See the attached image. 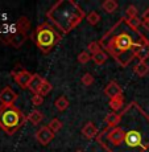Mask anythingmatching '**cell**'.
<instances>
[{"instance_id": "obj_1", "label": "cell", "mask_w": 149, "mask_h": 152, "mask_svg": "<svg viewBox=\"0 0 149 152\" xmlns=\"http://www.w3.org/2000/svg\"><path fill=\"white\" fill-rule=\"evenodd\" d=\"M25 122V116L16 106H0V128L8 135H13Z\"/></svg>"}, {"instance_id": "obj_2", "label": "cell", "mask_w": 149, "mask_h": 152, "mask_svg": "<svg viewBox=\"0 0 149 152\" xmlns=\"http://www.w3.org/2000/svg\"><path fill=\"white\" fill-rule=\"evenodd\" d=\"M34 41L45 54L52 50V48L60 41V34L54 31L50 25L42 24L34 32Z\"/></svg>"}, {"instance_id": "obj_3", "label": "cell", "mask_w": 149, "mask_h": 152, "mask_svg": "<svg viewBox=\"0 0 149 152\" xmlns=\"http://www.w3.org/2000/svg\"><path fill=\"white\" fill-rule=\"evenodd\" d=\"M112 45L118 52H128V50H131L132 48H136V52H137V49L141 46V45L136 46V44L133 42L132 37H131L129 34H127V33L118 34V36L112 40Z\"/></svg>"}, {"instance_id": "obj_4", "label": "cell", "mask_w": 149, "mask_h": 152, "mask_svg": "<svg viewBox=\"0 0 149 152\" xmlns=\"http://www.w3.org/2000/svg\"><path fill=\"white\" fill-rule=\"evenodd\" d=\"M12 75L15 78V82L19 85V87H21V89H28L29 83H31L32 78H33V74L29 73L28 70H24V69L13 70Z\"/></svg>"}, {"instance_id": "obj_5", "label": "cell", "mask_w": 149, "mask_h": 152, "mask_svg": "<svg viewBox=\"0 0 149 152\" xmlns=\"http://www.w3.org/2000/svg\"><path fill=\"white\" fill-rule=\"evenodd\" d=\"M125 145H128L129 148H137V147H142V135L137 130H129L125 132V138H124Z\"/></svg>"}, {"instance_id": "obj_6", "label": "cell", "mask_w": 149, "mask_h": 152, "mask_svg": "<svg viewBox=\"0 0 149 152\" xmlns=\"http://www.w3.org/2000/svg\"><path fill=\"white\" fill-rule=\"evenodd\" d=\"M34 138H36V140L40 143V144L46 145L53 140L54 134L52 132L50 128H49L48 126H44V127H41V128L37 130V132L34 134Z\"/></svg>"}, {"instance_id": "obj_7", "label": "cell", "mask_w": 149, "mask_h": 152, "mask_svg": "<svg viewBox=\"0 0 149 152\" xmlns=\"http://www.w3.org/2000/svg\"><path fill=\"white\" fill-rule=\"evenodd\" d=\"M17 99V93L13 91L11 87H4L0 91V103L4 106H12Z\"/></svg>"}, {"instance_id": "obj_8", "label": "cell", "mask_w": 149, "mask_h": 152, "mask_svg": "<svg viewBox=\"0 0 149 152\" xmlns=\"http://www.w3.org/2000/svg\"><path fill=\"white\" fill-rule=\"evenodd\" d=\"M124 138H125V132L120 127L112 128L108 134V140L113 145H120L121 143H124Z\"/></svg>"}, {"instance_id": "obj_9", "label": "cell", "mask_w": 149, "mask_h": 152, "mask_svg": "<svg viewBox=\"0 0 149 152\" xmlns=\"http://www.w3.org/2000/svg\"><path fill=\"white\" fill-rule=\"evenodd\" d=\"M104 94H106L110 99H112V98H116V97L123 95V90H121L120 85H119L118 82L111 81V82L104 87Z\"/></svg>"}, {"instance_id": "obj_10", "label": "cell", "mask_w": 149, "mask_h": 152, "mask_svg": "<svg viewBox=\"0 0 149 152\" xmlns=\"http://www.w3.org/2000/svg\"><path fill=\"white\" fill-rule=\"evenodd\" d=\"M82 135L87 139H94L98 135V128L92 122H87L86 124L82 127Z\"/></svg>"}, {"instance_id": "obj_11", "label": "cell", "mask_w": 149, "mask_h": 152, "mask_svg": "<svg viewBox=\"0 0 149 152\" xmlns=\"http://www.w3.org/2000/svg\"><path fill=\"white\" fill-rule=\"evenodd\" d=\"M44 80H45V78H42L40 74H33V78H32L28 89L31 90L33 94H39L41 86H42V83H44Z\"/></svg>"}, {"instance_id": "obj_12", "label": "cell", "mask_w": 149, "mask_h": 152, "mask_svg": "<svg viewBox=\"0 0 149 152\" xmlns=\"http://www.w3.org/2000/svg\"><path fill=\"white\" fill-rule=\"evenodd\" d=\"M120 121H121V115L118 113H113V111L112 113H108L106 115V118H104V122H106L110 127H113V128L120 123Z\"/></svg>"}, {"instance_id": "obj_13", "label": "cell", "mask_w": 149, "mask_h": 152, "mask_svg": "<svg viewBox=\"0 0 149 152\" xmlns=\"http://www.w3.org/2000/svg\"><path fill=\"white\" fill-rule=\"evenodd\" d=\"M135 54H136V57L139 58L140 61H145V60H147V58L149 57V41L141 44V46L137 49V52Z\"/></svg>"}, {"instance_id": "obj_14", "label": "cell", "mask_w": 149, "mask_h": 152, "mask_svg": "<svg viewBox=\"0 0 149 152\" xmlns=\"http://www.w3.org/2000/svg\"><path fill=\"white\" fill-rule=\"evenodd\" d=\"M133 72H135L139 77H145L149 73V65L145 61H140L135 68H133Z\"/></svg>"}, {"instance_id": "obj_15", "label": "cell", "mask_w": 149, "mask_h": 152, "mask_svg": "<svg viewBox=\"0 0 149 152\" xmlns=\"http://www.w3.org/2000/svg\"><path fill=\"white\" fill-rule=\"evenodd\" d=\"M108 106L112 109L113 113H116V111H119L121 109L123 106H124V97L120 95V97H116V98H112L110 99L108 102Z\"/></svg>"}, {"instance_id": "obj_16", "label": "cell", "mask_w": 149, "mask_h": 152, "mask_svg": "<svg viewBox=\"0 0 149 152\" xmlns=\"http://www.w3.org/2000/svg\"><path fill=\"white\" fill-rule=\"evenodd\" d=\"M42 119H44V114L41 113V111H39V110L31 111L29 115H28V121L31 122L32 124H39V123L42 122Z\"/></svg>"}, {"instance_id": "obj_17", "label": "cell", "mask_w": 149, "mask_h": 152, "mask_svg": "<svg viewBox=\"0 0 149 152\" xmlns=\"http://www.w3.org/2000/svg\"><path fill=\"white\" fill-rule=\"evenodd\" d=\"M102 8H103V11H106L107 13H113L119 8V5L115 0H104V1L102 3Z\"/></svg>"}, {"instance_id": "obj_18", "label": "cell", "mask_w": 149, "mask_h": 152, "mask_svg": "<svg viewBox=\"0 0 149 152\" xmlns=\"http://www.w3.org/2000/svg\"><path fill=\"white\" fill-rule=\"evenodd\" d=\"M107 58H108V56H107V53H106V52L100 50V52H98V53L92 54L91 60L94 61V62L96 64V65H103V64H106Z\"/></svg>"}, {"instance_id": "obj_19", "label": "cell", "mask_w": 149, "mask_h": 152, "mask_svg": "<svg viewBox=\"0 0 149 152\" xmlns=\"http://www.w3.org/2000/svg\"><path fill=\"white\" fill-rule=\"evenodd\" d=\"M54 106H55V109H57L58 111H61V113H63V111H65V110L69 107V99L62 95V97L57 98V101H55Z\"/></svg>"}, {"instance_id": "obj_20", "label": "cell", "mask_w": 149, "mask_h": 152, "mask_svg": "<svg viewBox=\"0 0 149 152\" xmlns=\"http://www.w3.org/2000/svg\"><path fill=\"white\" fill-rule=\"evenodd\" d=\"M48 127L50 128V131L53 134H57V132H60L61 128H62V123H61V121H58L57 118H54V119H52V121L49 122Z\"/></svg>"}, {"instance_id": "obj_21", "label": "cell", "mask_w": 149, "mask_h": 152, "mask_svg": "<svg viewBox=\"0 0 149 152\" xmlns=\"http://www.w3.org/2000/svg\"><path fill=\"white\" fill-rule=\"evenodd\" d=\"M86 20L90 25H96L99 21H100V15L98 12H95V11H92V12H90L86 16Z\"/></svg>"}, {"instance_id": "obj_22", "label": "cell", "mask_w": 149, "mask_h": 152, "mask_svg": "<svg viewBox=\"0 0 149 152\" xmlns=\"http://www.w3.org/2000/svg\"><path fill=\"white\" fill-rule=\"evenodd\" d=\"M52 89H53V85L49 82V81L44 80V83H42V86H41L39 94H40V95H42V97H45V95H48L49 93L52 91Z\"/></svg>"}, {"instance_id": "obj_23", "label": "cell", "mask_w": 149, "mask_h": 152, "mask_svg": "<svg viewBox=\"0 0 149 152\" xmlns=\"http://www.w3.org/2000/svg\"><path fill=\"white\" fill-rule=\"evenodd\" d=\"M81 82H82V85H84V86H91V85L94 83V77H92L91 73H84L81 78Z\"/></svg>"}, {"instance_id": "obj_24", "label": "cell", "mask_w": 149, "mask_h": 152, "mask_svg": "<svg viewBox=\"0 0 149 152\" xmlns=\"http://www.w3.org/2000/svg\"><path fill=\"white\" fill-rule=\"evenodd\" d=\"M91 57H92V56L90 54L89 52H87V50H83V52H81V53L78 54V62H79V64H83V65H84V64H87L90 60H91Z\"/></svg>"}, {"instance_id": "obj_25", "label": "cell", "mask_w": 149, "mask_h": 152, "mask_svg": "<svg viewBox=\"0 0 149 152\" xmlns=\"http://www.w3.org/2000/svg\"><path fill=\"white\" fill-rule=\"evenodd\" d=\"M29 27V21L27 17H20L19 20H17V28H19V31H23V32H27V29Z\"/></svg>"}, {"instance_id": "obj_26", "label": "cell", "mask_w": 149, "mask_h": 152, "mask_svg": "<svg viewBox=\"0 0 149 152\" xmlns=\"http://www.w3.org/2000/svg\"><path fill=\"white\" fill-rule=\"evenodd\" d=\"M102 49H100V45H99V42L98 41H91L89 44V46H87V52H89L90 54H95V53H98V52H100Z\"/></svg>"}, {"instance_id": "obj_27", "label": "cell", "mask_w": 149, "mask_h": 152, "mask_svg": "<svg viewBox=\"0 0 149 152\" xmlns=\"http://www.w3.org/2000/svg\"><path fill=\"white\" fill-rule=\"evenodd\" d=\"M125 16H127L128 19H133V17H137V8H136L133 4L128 5V7L125 8Z\"/></svg>"}, {"instance_id": "obj_28", "label": "cell", "mask_w": 149, "mask_h": 152, "mask_svg": "<svg viewBox=\"0 0 149 152\" xmlns=\"http://www.w3.org/2000/svg\"><path fill=\"white\" fill-rule=\"evenodd\" d=\"M127 24L129 25L131 28L133 29V31H137L139 27L141 25V20L139 19V17H133V19H128L127 20Z\"/></svg>"}, {"instance_id": "obj_29", "label": "cell", "mask_w": 149, "mask_h": 152, "mask_svg": "<svg viewBox=\"0 0 149 152\" xmlns=\"http://www.w3.org/2000/svg\"><path fill=\"white\" fill-rule=\"evenodd\" d=\"M32 103H33V106H41L44 103V97L40 94H33L32 95Z\"/></svg>"}, {"instance_id": "obj_30", "label": "cell", "mask_w": 149, "mask_h": 152, "mask_svg": "<svg viewBox=\"0 0 149 152\" xmlns=\"http://www.w3.org/2000/svg\"><path fill=\"white\" fill-rule=\"evenodd\" d=\"M141 25H144V28L149 31V19H148V17H142V20H141Z\"/></svg>"}, {"instance_id": "obj_31", "label": "cell", "mask_w": 149, "mask_h": 152, "mask_svg": "<svg viewBox=\"0 0 149 152\" xmlns=\"http://www.w3.org/2000/svg\"><path fill=\"white\" fill-rule=\"evenodd\" d=\"M141 152H149V142L145 145H142L141 147Z\"/></svg>"}, {"instance_id": "obj_32", "label": "cell", "mask_w": 149, "mask_h": 152, "mask_svg": "<svg viewBox=\"0 0 149 152\" xmlns=\"http://www.w3.org/2000/svg\"><path fill=\"white\" fill-rule=\"evenodd\" d=\"M144 17H148V19H149V10L147 11V12H145L144 13Z\"/></svg>"}, {"instance_id": "obj_33", "label": "cell", "mask_w": 149, "mask_h": 152, "mask_svg": "<svg viewBox=\"0 0 149 152\" xmlns=\"http://www.w3.org/2000/svg\"><path fill=\"white\" fill-rule=\"evenodd\" d=\"M75 152H83V151H75Z\"/></svg>"}]
</instances>
